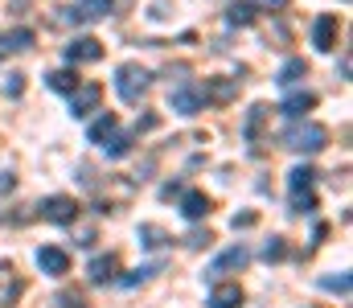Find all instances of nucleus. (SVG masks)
Wrapping results in <instances>:
<instances>
[{"label":"nucleus","instance_id":"obj_1","mask_svg":"<svg viewBox=\"0 0 353 308\" xmlns=\"http://www.w3.org/2000/svg\"><path fill=\"white\" fill-rule=\"evenodd\" d=\"M279 140H283V148H292V152H321V148L329 144V127L304 119V123H292Z\"/></svg>","mask_w":353,"mask_h":308},{"label":"nucleus","instance_id":"obj_2","mask_svg":"<svg viewBox=\"0 0 353 308\" xmlns=\"http://www.w3.org/2000/svg\"><path fill=\"white\" fill-rule=\"evenodd\" d=\"M148 83H152V74H148L140 62H123V66L115 70V95L123 103H140L144 91H148Z\"/></svg>","mask_w":353,"mask_h":308},{"label":"nucleus","instance_id":"obj_3","mask_svg":"<svg viewBox=\"0 0 353 308\" xmlns=\"http://www.w3.org/2000/svg\"><path fill=\"white\" fill-rule=\"evenodd\" d=\"M41 218H46V222H58V226H70V222L79 218V202L66 198V194H54V198L41 202Z\"/></svg>","mask_w":353,"mask_h":308},{"label":"nucleus","instance_id":"obj_4","mask_svg":"<svg viewBox=\"0 0 353 308\" xmlns=\"http://www.w3.org/2000/svg\"><path fill=\"white\" fill-rule=\"evenodd\" d=\"M169 107H173L176 115H197L205 107V91L193 87V83H185V87H176L173 95H169Z\"/></svg>","mask_w":353,"mask_h":308},{"label":"nucleus","instance_id":"obj_5","mask_svg":"<svg viewBox=\"0 0 353 308\" xmlns=\"http://www.w3.org/2000/svg\"><path fill=\"white\" fill-rule=\"evenodd\" d=\"M103 58V41L99 37H74L70 45H66V62L70 66H79V62H99Z\"/></svg>","mask_w":353,"mask_h":308},{"label":"nucleus","instance_id":"obj_6","mask_svg":"<svg viewBox=\"0 0 353 308\" xmlns=\"http://www.w3.org/2000/svg\"><path fill=\"white\" fill-rule=\"evenodd\" d=\"M21 292H25V284L17 276V267L12 263H0V308H12L21 300Z\"/></svg>","mask_w":353,"mask_h":308},{"label":"nucleus","instance_id":"obj_7","mask_svg":"<svg viewBox=\"0 0 353 308\" xmlns=\"http://www.w3.org/2000/svg\"><path fill=\"white\" fill-rule=\"evenodd\" d=\"M99 87L94 83H87V87H79V91H70V115L74 119H87L90 111H99Z\"/></svg>","mask_w":353,"mask_h":308},{"label":"nucleus","instance_id":"obj_8","mask_svg":"<svg viewBox=\"0 0 353 308\" xmlns=\"http://www.w3.org/2000/svg\"><path fill=\"white\" fill-rule=\"evenodd\" d=\"M37 267H41L46 276H66V271H70V255H66L62 247H41V251H37Z\"/></svg>","mask_w":353,"mask_h":308},{"label":"nucleus","instance_id":"obj_9","mask_svg":"<svg viewBox=\"0 0 353 308\" xmlns=\"http://www.w3.org/2000/svg\"><path fill=\"white\" fill-rule=\"evenodd\" d=\"M312 45H316L321 54H329V50L337 45V17H316V25H312Z\"/></svg>","mask_w":353,"mask_h":308},{"label":"nucleus","instance_id":"obj_10","mask_svg":"<svg viewBox=\"0 0 353 308\" xmlns=\"http://www.w3.org/2000/svg\"><path fill=\"white\" fill-rule=\"evenodd\" d=\"M247 247H230V251H222L218 259H214V267H210V276H226V271H243L247 267Z\"/></svg>","mask_w":353,"mask_h":308},{"label":"nucleus","instance_id":"obj_11","mask_svg":"<svg viewBox=\"0 0 353 308\" xmlns=\"http://www.w3.org/2000/svg\"><path fill=\"white\" fill-rule=\"evenodd\" d=\"M87 276H90V284H111V280L119 276V259H115V255H99V259H90Z\"/></svg>","mask_w":353,"mask_h":308},{"label":"nucleus","instance_id":"obj_12","mask_svg":"<svg viewBox=\"0 0 353 308\" xmlns=\"http://www.w3.org/2000/svg\"><path fill=\"white\" fill-rule=\"evenodd\" d=\"M312 107H316V95H312V91H292L288 99L279 103V111H283L288 119H300V115L312 111Z\"/></svg>","mask_w":353,"mask_h":308},{"label":"nucleus","instance_id":"obj_13","mask_svg":"<svg viewBox=\"0 0 353 308\" xmlns=\"http://www.w3.org/2000/svg\"><path fill=\"white\" fill-rule=\"evenodd\" d=\"M239 305H243V288L239 284H214L210 308H239Z\"/></svg>","mask_w":353,"mask_h":308},{"label":"nucleus","instance_id":"obj_14","mask_svg":"<svg viewBox=\"0 0 353 308\" xmlns=\"http://www.w3.org/2000/svg\"><path fill=\"white\" fill-rule=\"evenodd\" d=\"M181 214H185L189 222H201V218L210 214V198H205V194H197V189H189V194L181 198Z\"/></svg>","mask_w":353,"mask_h":308},{"label":"nucleus","instance_id":"obj_15","mask_svg":"<svg viewBox=\"0 0 353 308\" xmlns=\"http://www.w3.org/2000/svg\"><path fill=\"white\" fill-rule=\"evenodd\" d=\"M304 74H308V62H304V58H288V62L279 66V79H275V83H279V87H296Z\"/></svg>","mask_w":353,"mask_h":308},{"label":"nucleus","instance_id":"obj_16","mask_svg":"<svg viewBox=\"0 0 353 308\" xmlns=\"http://www.w3.org/2000/svg\"><path fill=\"white\" fill-rule=\"evenodd\" d=\"M267 115H271V111H267L263 103H255V107H251V115H247V127H243V136H247V144H251V148L259 144V132H263V119H267Z\"/></svg>","mask_w":353,"mask_h":308},{"label":"nucleus","instance_id":"obj_17","mask_svg":"<svg viewBox=\"0 0 353 308\" xmlns=\"http://www.w3.org/2000/svg\"><path fill=\"white\" fill-rule=\"evenodd\" d=\"M103 152H107L111 161H119V156H128V152H132V136H128V132H111V136L103 140Z\"/></svg>","mask_w":353,"mask_h":308},{"label":"nucleus","instance_id":"obj_18","mask_svg":"<svg viewBox=\"0 0 353 308\" xmlns=\"http://www.w3.org/2000/svg\"><path fill=\"white\" fill-rule=\"evenodd\" d=\"M111 132H115V115L107 111V115H99V119H94V123L87 127V140H90V144H103Z\"/></svg>","mask_w":353,"mask_h":308},{"label":"nucleus","instance_id":"obj_19","mask_svg":"<svg viewBox=\"0 0 353 308\" xmlns=\"http://www.w3.org/2000/svg\"><path fill=\"white\" fill-rule=\"evenodd\" d=\"M226 21H230V25H251V21H255V4H247V0H234V4L226 8Z\"/></svg>","mask_w":353,"mask_h":308},{"label":"nucleus","instance_id":"obj_20","mask_svg":"<svg viewBox=\"0 0 353 308\" xmlns=\"http://www.w3.org/2000/svg\"><path fill=\"white\" fill-rule=\"evenodd\" d=\"M50 87H54V91H62V95H70V91H79L83 83H79V74H74V70H54V74H50Z\"/></svg>","mask_w":353,"mask_h":308},{"label":"nucleus","instance_id":"obj_21","mask_svg":"<svg viewBox=\"0 0 353 308\" xmlns=\"http://www.w3.org/2000/svg\"><path fill=\"white\" fill-rule=\"evenodd\" d=\"M312 177H316V173H312L308 165H296V169L288 173V185H292V194H300V189H308V185H312Z\"/></svg>","mask_w":353,"mask_h":308},{"label":"nucleus","instance_id":"obj_22","mask_svg":"<svg viewBox=\"0 0 353 308\" xmlns=\"http://www.w3.org/2000/svg\"><path fill=\"white\" fill-rule=\"evenodd\" d=\"M325 292H337V296H350V271H337V276H325V280H316Z\"/></svg>","mask_w":353,"mask_h":308},{"label":"nucleus","instance_id":"obj_23","mask_svg":"<svg viewBox=\"0 0 353 308\" xmlns=\"http://www.w3.org/2000/svg\"><path fill=\"white\" fill-rule=\"evenodd\" d=\"M111 4H115V0H83V8H79V12L99 21V17H107V12H111Z\"/></svg>","mask_w":353,"mask_h":308},{"label":"nucleus","instance_id":"obj_24","mask_svg":"<svg viewBox=\"0 0 353 308\" xmlns=\"http://www.w3.org/2000/svg\"><path fill=\"white\" fill-rule=\"evenodd\" d=\"M8 50H29L33 45V29H17V33H4Z\"/></svg>","mask_w":353,"mask_h":308},{"label":"nucleus","instance_id":"obj_25","mask_svg":"<svg viewBox=\"0 0 353 308\" xmlns=\"http://www.w3.org/2000/svg\"><path fill=\"white\" fill-rule=\"evenodd\" d=\"M292 209H296V214H312V209H316L312 189H300V194H292Z\"/></svg>","mask_w":353,"mask_h":308},{"label":"nucleus","instance_id":"obj_26","mask_svg":"<svg viewBox=\"0 0 353 308\" xmlns=\"http://www.w3.org/2000/svg\"><path fill=\"white\" fill-rule=\"evenodd\" d=\"M283 255H288V247H283V238H271V243L263 247V259H267V263H279Z\"/></svg>","mask_w":353,"mask_h":308},{"label":"nucleus","instance_id":"obj_27","mask_svg":"<svg viewBox=\"0 0 353 308\" xmlns=\"http://www.w3.org/2000/svg\"><path fill=\"white\" fill-rule=\"evenodd\" d=\"M54 305L58 308H87V296H83V292H62Z\"/></svg>","mask_w":353,"mask_h":308},{"label":"nucleus","instance_id":"obj_28","mask_svg":"<svg viewBox=\"0 0 353 308\" xmlns=\"http://www.w3.org/2000/svg\"><path fill=\"white\" fill-rule=\"evenodd\" d=\"M148 276H157V267H136L132 276H123V288H136V284H144Z\"/></svg>","mask_w":353,"mask_h":308},{"label":"nucleus","instance_id":"obj_29","mask_svg":"<svg viewBox=\"0 0 353 308\" xmlns=\"http://www.w3.org/2000/svg\"><path fill=\"white\" fill-rule=\"evenodd\" d=\"M140 238H148L144 247H165V234H161L157 226H140Z\"/></svg>","mask_w":353,"mask_h":308},{"label":"nucleus","instance_id":"obj_30","mask_svg":"<svg viewBox=\"0 0 353 308\" xmlns=\"http://www.w3.org/2000/svg\"><path fill=\"white\" fill-rule=\"evenodd\" d=\"M4 91H8V95L17 99V95L25 91V74H8V83H4Z\"/></svg>","mask_w":353,"mask_h":308},{"label":"nucleus","instance_id":"obj_31","mask_svg":"<svg viewBox=\"0 0 353 308\" xmlns=\"http://www.w3.org/2000/svg\"><path fill=\"white\" fill-rule=\"evenodd\" d=\"M251 222H255V214H234V230L239 226H251Z\"/></svg>","mask_w":353,"mask_h":308},{"label":"nucleus","instance_id":"obj_32","mask_svg":"<svg viewBox=\"0 0 353 308\" xmlns=\"http://www.w3.org/2000/svg\"><path fill=\"white\" fill-rule=\"evenodd\" d=\"M255 4H259V8H283L288 0H255Z\"/></svg>","mask_w":353,"mask_h":308},{"label":"nucleus","instance_id":"obj_33","mask_svg":"<svg viewBox=\"0 0 353 308\" xmlns=\"http://www.w3.org/2000/svg\"><path fill=\"white\" fill-rule=\"evenodd\" d=\"M4 189H12V173H0V194Z\"/></svg>","mask_w":353,"mask_h":308},{"label":"nucleus","instance_id":"obj_34","mask_svg":"<svg viewBox=\"0 0 353 308\" xmlns=\"http://www.w3.org/2000/svg\"><path fill=\"white\" fill-rule=\"evenodd\" d=\"M0 54H8V41H4V33H0Z\"/></svg>","mask_w":353,"mask_h":308}]
</instances>
